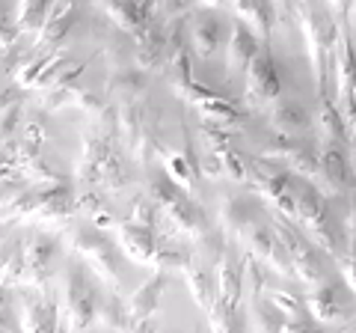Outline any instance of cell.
<instances>
[{"label": "cell", "mask_w": 356, "mask_h": 333, "mask_svg": "<svg viewBox=\"0 0 356 333\" xmlns=\"http://www.w3.org/2000/svg\"><path fill=\"white\" fill-rule=\"evenodd\" d=\"M149 196L154 199V206L161 208V215H166V220H170L172 226H178L181 235H187V238H205L208 235V217L202 212V206H196L191 194L178 191L166 176L152 182Z\"/></svg>", "instance_id": "obj_3"}, {"label": "cell", "mask_w": 356, "mask_h": 333, "mask_svg": "<svg viewBox=\"0 0 356 333\" xmlns=\"http://www.w3.org/2000/svg\"><path fill=\"white\" fill-rule=\"evenodd\" d=\"M306 309L309 318L318 321V325H336V321L350 316V297H348V286L339 280H327L324 286L312 288L306 295Z\"/></svg>", "instance_id": "obj_7"}, {"label": "cell", "mask_w": 356, "mask_h": 333, "mask_svg": "<svg viewBox=\"0 0 356 333\" xmlns=\"http://www.w3.org/2000/svg\"><path fill=\"white\" fill-rule=\"evenodd\" d=\"M44 134H48V119H44V114H33L24 119V143L39 146L44 140Z\"/></svg>", "instance_id": "obj_35"}, {"label": "cell", "mask_w": 356, "mask_h": 333, "mask_svg": "<svg viewBox=\"0 0 356 333\" xmlns=\"http://www.w3.org/2000/svg\"><path fill=\"white\" fill-rule=\"evenodd\" d=\"M282 333H344V330L318 325V321H312V318H300V321H288Z\"/></svg>", "instance_id": "obj_38"}, {"label": "cell", "mask_w": 356, "mask_h": 333, "mask_svg": "<svg viewBox=\"0 0 356 333\" xmlns=\"http://www.w3.org/2000/svg\"><path fill=\"white\" fill-rule=\"evenodd\" d=\"M72 247L89 259V265L104 277L107 283L122 286V262L116 247L107 241L104 232H98L95 226H77L72 229Z\"/></svg>", "instance_id": "obj_5"}, {"label": "cell", "mask_w": 356, "mask_h": 333, "mask_svg": "<svg viewBox=\"0 0 356 333\" xmlns=\"http://www.w3.org/2000/svg\"><path fill=\"white\" fill-rule=\"evenodd\" d=\"M280 86H282V81H280V69H276L273 54L261 48V54L247 69V98L252 104L270 102V98L280 95Z\"/></svg>", "instance_id": "obj_9"}, {"label": "cell", "mask_w": 356, "mask_h": 333, "mask_svg": "<svg viewBox=\"0 0 356 333\" xmlns=\"http://www.w3.org/2000/svg\"><path fill=\"white\" fill-rule=\"evenodd\" d=\"M86 65H89V63L72 65V69L65 72L57 84H51L48 90H44V95H42V107H44V110H57V107H63V104H74L77 98L83 95L81 77H83V72H86Z\"/></svg>", "instance_id": "obj_17"}, {"label": "cell", "mask_w": 356, "mask_h": 333, "mask_svg": "<svg viewBox=\"0 0 356 333\" xmlns=\"http://www.w3.org/2000/svg\"><path fill=\"white\" fill-rule=\"evenodd\" d=\"M208 318L214 333H247V316L232 301H220L217 297V304L208 309Z\"/></svg>", "instance_id": "obj_25"}, {"label": "cell", "mask_w": 356, "mask_h": 333, "mask_svg": "<svg viewBox=\"0 0 356 333\" xmlns=\"http://www.w3.org/2000/svg\"><path fill=\"white\" fill-rule=\"evenodd\" d=\"M353 13H356V6H353Z\"/></svg>", "instance_id": "obj_43"}, {"label": "cell", "mask_w": 356, "mask_h": 333, "mask_svg": "<svg viewBox=\"0 0 356 333\" xmlns=\"http://www.w3.org/2000/svg\"><path fill=\"white\" fill-rule=\"evenodd\" d=\"M291 9H294V18H300V30H303V36H306L309 63H312V69H315L318 93H324L332 48H336V21H332L330 9H321L315 3H297Z\"/></svg>", "instance_id": "obj_1"}, {"label": "cell", "mask_w": 356, "mask_h": 333, "mask_svg": "<svg viewBox=\"0 0 356 333\" xmlns=\"http://www.w3.org/2000/svg\"><path fill=\"white\" fill-rule=\"evenodd\" d=\"M74 18H77V6H72V3L51 6V15L44 21L42 33L36 36V48L39 51H60V45L74 30Z\"/></svg>", "instance_id": "obj_13"}, {"label": "cell", "mask_w": 356, "mask_h": 333, "mask_svg": "<svg viewBox=\"0 0 356 333\" xmlns=\"http://www.w3.org/2000/svg\"><path fill=\"white\" fill-rule=\"evenodd\" d=\"M18 327L21 333H63V316H60V301L57 295H21V309H18Z\"/></svg>", "instance_id": "obj_6"}, {"label": "cell", "mask_w": 356, "mask_h": 333, "mask_svg": "<svg viewBox=\"0 0 356 333\" xmlns=\"http://www.w3.org/2000/svg\"><path fill=\"white\" fill-rule=\"evenodd\" d=\"M318 134L321 140L336 149H344L348 146V122H344V114L339 110L336 98H332L327 90L318 93Z\"/></svg>", "instance_id": "obj_11"}, {"label": "cell", "mask_w": 356, "mask_h": 333, "mask_svg": "<svg viewBox=\"0 0 356 333\" xmlns=\"http://www.w3.org/2000/svg\"><path fill=\"white\" fill-rule=\"evenodd\" d=\"M250 325H252V333H282L288 318L276 309L267 297H259L252 304V313H250Z\"/></svg>", "instance_id": "obj_29"}, {"label": "cell", "mask_w": 356, "mask_h": 333, "mask_svg": "<svg viewBox=\"0 0 356 333\" xmlns=\"http://www.w3.org/2000/svg\"><path fill=\"white\" fill-rule=\"evenodd\" d=\"M191 39H193V54L211 57L222 45V39H226V27H222V21L217 15H205L202 21H196Z\"/></svg>", "instance_id": "obj_23"}, {"label": "cell", "mask_w": 356, "mask_h": 333, "mask_svg": "<svg viewBox=\"0 0 356 333\" xmlns=\"http://www.w3.org/2000/svg\"><path fill=\"white\" fill-rule=\"evenodd\" d=\"M267 301H270L280 313L288 318V321H300V318H309V309H306V297H300L294 288H285V286H276L270 288V295H267Z\"/></svg>", "instance_id": "obj_30"}, {"label": "cell", "mask_w": 356, "mask_h": 333, "mask_svg": "<svg viewBox=\"0 0 356 333\" xmlns=\"http://www.w3.org/2000/svg\"><path fill=\"white\" fill-rule=\"evenodd\" d=\"M344 155H348V164H350L353 179H356V137H353V140H348V146H344Z\"/></svg>", "instance_id": "obj_39"}, {"label": "cell", "mask_w": 356, "mask_h": 333, "mask_svg": "<svg viewBox=\"0 0 356 333\" xmlns=\"http://www.w3.org/2000/svg\"><path fill=\"white\" fill-rule=\"evenodd\" d=\"M250 247H252V256L259 259L261 265L273 268L276 274H282V277H294V265H291V259H288V253L280 244V238L273 235V229L259 226L250 235Z\"/></svg>", "instance_id": "obj_12"}, {"label": "cell", "mask_w": 356, "mask_h": 333, "mask_svg": "<svg viewBox=\"0 0 356 333\" xmlns=\"http://www.w3.org/2000/svg\"><path fill=\"white\" fill-rule=\"evenodd\" d=\"M184 152H172V155H166V179H170L178 191H184V194H193V187L199 182V158H196V149H193V143H191V134H184Z\"/></svg>", "instance_id": "obj_14"}, {"label": "cell", "mask_w": 356, "mask_h": 333, "mask_svg": "<svg viewBox=\"0 0 356 333\" xmlns=\"http://www.w3.org/2000/svg\"><path fill=\"white\" fill-rule=\"evenodd\" d=\"M6 224L9 220H0V238H3V232H6Z\"/></svg>", "instance_id": "obj_42"}, {"label": "cell", "mask_w": 356, "mask_h": 333, "mask_svg": "<svg viewBox=\"0 0 356 333\" xmlns=\"http://www.w3.org/2000/svg\"><path fill=\"white\" fill-rule=\"evenodd\" d=\"M6 309H9V292H6L3 286H0V316H3Z\"/></svg>", "instance_id": "obj_41"}, {"label": "cell", "mask_w": 356, "mask_h": 333, "mask_svg": "<svg viewBox=\"0 0 356 333\" xmlns=\"http://www.w3.org/2000/svg\"><path fill=\"white\" fill-rule=\"evenodd\" d=\"M163 286H166V274H154L149 283H143L137 292L131 295V301L125 304L131 321H146L154 313V307H158L161 295H163Z\"/></svg>", "instance_id": "obj_19"}, {"label": "cell", "mask_w": 356, "mask_h": 333, "mask_svg": "<svg viewBox=\"0 0 356 333\" xmlns=\"http://www.w3.org/2000/svg\"><path fill=\"white\" fill-rule=\"evenodd\" d=\"M95 321L102 325L107 333H128L131 330V316H128V307L119 301V297H102L98 304V313H95Z\"/></svg>", "instance_id": "obj_28"}, {"label": "cell", "mask_w": 356, "mask_h": 333, "mask_svg": "<svg viewBox=\"0 0 356 333\" xmlns=\"http://www.w3.org/2000/svg\"><path fill=\"white\" fill-rule=\"evenodd\" d=\"M60 253V241L54 235H36L33 241H27L24 247V277H21V286L39 288L51 280L54 271V259Z\"/></svg>", "instance_id": "obj_8"}, {"label": "cell", "mask_w": 356, "mask_h": 333, "mask_svg": "<svg viewBox=\"0 0 356 333\" xmlns=\"http://www.w3.org/2000/svg\"><path fill=\"white\" fill-rule=\"evenodd\" d=\"M214 277H217V297L220 301L238 304L241 288H243V259L235 253L232 244H226V250H222V259L217 262Z\"/></svg>", "instance_id": "obj_15"}, {"label": "cell", "mask_w": 356, "mask_h": 333, "mask_svg": "<svg viewBox=\"0 0 356 333\" xmlns=\"http://www.w3.org/2000/svg\"><path fill=\"white\" fill-rule=\"evenodd\" d=\"M48 15H51V6H44V3H18L15 30L18 33H42Z\"/></svg>", "instance_id": "obj_32"}, {"label": "cell", "mask_w": 356, "mask_h": 333, "mask_svg": "<svg viewBox=\"0 0 356 333\" xmlns=\"http://www.w3.org/2000/svg\"><path fill=\"white\" fill-rule=\"evenodd\" d=\"M24 247L27 241H13L0 247V286H21L24 277Z\"/></svg>", "instance_id": "obj_26"}, {"label": "cell", "mask_w": 356, "mask_h": 333, "mask_svg": "<svg viewBox=\"0 0 356 333\" xmlns=\"http://www.w3.org/2000/svg\"><path fill=\"white\" fill-rule=\"evenodd\" d=\"M211 155H214V158L220 161L222 173H229L232 179H238V182H247V179H250V166H252V161H250L243 152H238L235 143H232V146H222V149H214Z\"/></svg>", "instance_id": "obj_31"}, {"label": "cell", "mask_w": 356, "mask_h": 333, "mask_svg": "<svg viewBox=\"0 0 356 333\" xmlns=\"http://www.w3.org/2000/svg\"><path fill=\"white\" fill-rule=\"evenodd\" d=\"M158 232L154 229H143V226H134V224H122L119 226V247L128 253L134 262H143V265H154V253H158Z\"/></svg>", "instance_id": "obj_16"}, {"label": "cell", "mask_w": 356, "mask_h": 333, "mask_svg": "<svg viewBox=\"0 0 356 333\" xmlns=\"http://www.w3.org/2000/svg\"><path fill=\"white\" fill-rule=\"evenodd\" d=\"M270 119H273L276 134H282V137H297V134H303V131L312 128L309 110L303 104H297V102H280L273 107Z\"/></svg>", "instance_id": "obj_20"}, {"label": "cell", "mask_w": 356, "mask_h": 333, "mask_svg": "<svg viewBox=\"0 0 356 333\" xmlns=\"http://www.w3.org/2000/svg\"><path fill=\"white\" fill-rule=\"evenodd\" d=\"M261 54V42L252 36V33L235 21L232 24V33H229V48H226V57H229V65L232 69H250V63Z\"/></svg>", "instance_id": "obj_18"}, {"label": "cell", "mask_w": 356, "mask_h": 333, "mask_svg": "<svg viewBox=\"0 0 356 333\" xmlns=\"http://www.w3.org/2000/svg\"><path fill=\"white\" fill-rule=\"evenodd\" d=\"M128 333H154V321L146 318V321H134Z\"/></svg>", "instance_id": "obj_40"}, {"label": "cell", "mask_w": 356, "mask_h": 333, "mask_svg": "<svg viewBox=\"0 0 356 333\" xmlns=\"http://www.w3.org/2000/svg\"><path fill=\"white\" fill-rule=\"evenodd\" d=\"M18 122H21V104L6 107L3 114H0V146H6V143L13 140V131L18 128Z\"/></svg>", "instance_id": "obj_37"}, {"label": "cell", "mask_w": 356, "mask_h": 333, "mask_svg": "<svg viewBox=\"0 0 356 333\" xmlns=\"http://www.w3.org/2000/svg\"><path fill=\"white\" fill-rule=\"evenodd\" d=\"M98 304H102V297H98L95 286H89L77 265H69L63 277V327L69 333H86L95 321Z\"/></svg>", "instance_id": "obj_4"}, {"label": "cell", "mask_w": 356, "mask_h": 333, "mask_svg": "<svg viewBox=\"0 0 356 333\" xmlns=\"http://www.w3.org/2000/svg\"><path fill=\"white\" fill-rule=\"evenodd\" d=\"M339 262H341L344 283H348V288L356 292V238H348V247H344V256Z\"/></svg>", "instance_id": "obj_36"}, {"label": "cell", "mask_w": 356, "mask_h": 333, "mask_svg": "<svg viewBox=\"0 0 356 333\" xmlns=\"http://www.w3.org/2000/svg\"><path fill=\"white\" fill-rule=\"evenodd\" d=\"M222 226H226V232H232V235H252L255 229V220H252V212H250V203L243 196H232L222 203Z\"/></svg>", "instance_id": "obj_24"}, {"label": "cell", "mask_w": 356, "mask_h": 333, "mask_svg": "<svg viewBox=\"0 0 356 333\" xmlns=\"http://www.w3.org/2000/svg\"><path fill=\"white\" fill-rule=\"evenodd\" d=\"M184 277H187V283H191V292L196 297V304H202L205 309H211L217 304V277H214V271L199 268L196 259H193L184 268Z\"/></svg>", "instance_id": "obj_27"}, {"label": "cell", "mask_w": 356, "mask_h": 333, "mask_svg": "<svg viewBox=\"0 0 356 333\" xmlns=\"http://www.w3.org/2000/svg\"><path fill=\"white\" fill-rule=\"evenodd\" d=\"M273 235L280 238V244L285 247L288 259L294 265V277L303 286H324L330 277H327V256L321 253L315 244H312L303 232H300L288 217H273Z\"/></svg>", "instance_id": "obj_2"}, {"label": "cell", "mask_w": 356, "mask_h": 333, "mask_svg": "<svg viewBox=\"0 0 356 333\" xmlns=\"http://www.w3.org/2000/svg\"><path fill=\"white\" fill-rule=\"evenodd\" d=\"M146 84H149L146 72H140V69H119V72L110 75V81L104 86V95L107 98H125V102H137V98L146 93Z\"/></svg>", "instance_id": "obj_21"}, {"label": "cell", "mask_w": 356, "mask_h": 333, "mask_svg": "<svg viewBox=\"0 0 356 333\" xmlns=\"http://www.w3.org/2000/svg\"><path fill=\"white\" fill-rule=\"evenodd\" d=\"M158 215H161V208L154 206V199L149 194H143V196H137L131 203V224L134 226L154 229V226H158Z\"/></svg>", "instance_id": "obj_34"}, {"label": "cell", "mask_w": 356, "mask_h": 333, "mask_svg": "<svg viewBox=\"0 0 356 333\" xmlns=\"http://www.w3.org/2000/svg\"><path fill=\"white\" fill-rule=\"evenodd\" d=\"M315 187L324 196H336L341 191H353V187H356L353 170L348 164V155H344V149H336V146L324 149V155H321V173H318Z\"/></svg>", "instance_id": "obj_10"}, {"label": "cell", "mask_w": 356, "mask_h": 333, "mask_svg": "<svg viewBox=\"0 0 356 333\" xmlns=\"http://www.w3.org/2000/svg\"><path fill=\"white\" fill-rule=\"evenodd\" d=\"M241 15V24L247 27L259 42L270 39V24H273V6L270 3H238L232 6Z\"/></svg>", "instance_id": "obj_22"}, {"label": "cell", "mask_w": 356, "mask_h": 333, "mask_svg": "<svg viewBox=\"0 0 356 333\" xmlns=\"http://www.w3.org/2000/svg\"><path fill=\"white\" fill-rule=\"evenodd\" d=\"M267 283H270V274H267V265H261L259 259L252 256H243V286L250 288V297H259L264 295V288H267Z\"/></svg>", "instance_id": "obj_33"}]
</instances>
